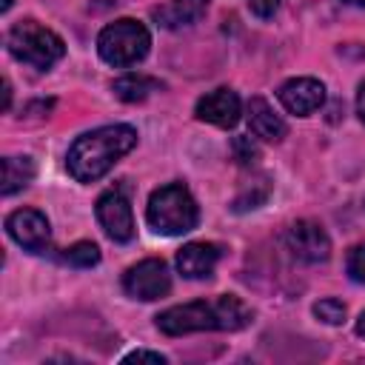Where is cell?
Here are the masks:
<instances>
[{
	"label": "cell",
	"instance_id": "6da1fadb",
	"mask_svg": "<svg viewBox=\"0 0 365 365\" xmlns=\"http://www.w3.org/2000/svg\"><path fill=\"white\" fill-rule=\"evenodd\" d=\"M248 322H251V308L231 294L208 302L197 299V302L174 305L157 317V328L168 336H180L191 331H240Z\"/></svg>",
	"mask_w": 365,
	"mask_h": 365
},
{
	"label": "cell",
	"instance_id": "7a4b0ae2",
	"mask_svg": "<svg viewBox=\"0 0 365 365\" xmlns=\"http://www.w3.org/2000/svg\"><path fill=\"white\" fill-rule=\"evenodd\" d=\"M137 145V131L131 125H103L77 137L68 148V171L80 182L100 180L123 154Z\"/></svg>",
	"mask_w": 365,
	"mask_h": 365
},
{
	"label": "cell",
	"instance_id": "3957f363",
	"mask_svg": "<svg viewBox=\"0 0 365 365\" xmlns=\"http://www.w3.org/2000/svg\"><path fill=\"white\" fill-rule=\"evenodd\" d=\"M145 217L157 234L180 237L197 225L200 214H197V202H194L191 191L182 182H168L151 194Z\"/></svg>",
	"mask_w": 365,
	"mask_h": 365
},
{
	"label": "cell",
	"instance_id": "277c9868",
	"mask_svg": "<svg viewBox=\"0 0 365 365\" xmlns=\"http://www.w3.org/2000/svg\"><path fill=\"white\" fill-rule=\"evenodd\" d=\"M148 46H151V34L143 23L131 20V17H123V20H114L108 23L100 37H97V51L100 57L108 63V66H134L140 63L145 54H148Z\"/></svg>",
	"mask_w": 365,
	"mask_h": 365
},
{
	"label": "cell",
	"instance_id": "5b68a950",
	"mask_svg": "<svg viewBox=\"0 0 365 365\" xmlns=\"http://www.w3.org/2000/svg\"><path fill=\"white\" fill-rule=\"evenodd\" d=\"M6 43H9V51L20 63H29L34 68H48V66H54L66 54L63 40L51 29L40 26L37 20H20V23H14L9 29Z\"/></svg>",
	"mask_w": 365,
	"mask_h": 365
},
{
	"label": "cell",
	"instance_id": "8992f818",
	"mask_svg": "<svg viewBox=\"0 0 365 365\" xmlns=\"http://www.w3.org/2000/svg\"><path fill=\"white\" fill-rule=\"evenodd\" d=\"M123 288L128 297L134 299H143V302H151V299H160L171 291V274H168V265L163 259H143L137 265H131L123 277Z\"/></svg>",
	"mask_w": 365,
	"mask_h": 365
},
{
	"label": "cell",
	"instance_id": "52a82bcc",
	"mask_svg": "<svg viewBox=\"0 0 365 365\" xmlns=\"http://www.w3.org/2000/svg\"><path fill=\"white\" fill-rule=\"evenodd\" d=\"M285 245L288 251L299 259V262H308V265H317V262H325L328 254H331V240L325 234V228L314 220H299L294 222L288 231H285Z\"/></svg>",
	"mask_w": 365,
	"mask_h": 365
},
{
	"label": "cell",
	"instance_id": "ba28073f",
	"mask_svg": "<svg viewBox=\"0 0 365 365\" xmlns=\"http://www.w3.org/2000/svg\"><path fill=\"white\" fill-rule=\"evenodd\" d=\"M97 220L106 228V234L117 242H128L134 237V217L123 188H111L97 200Z\"/></svg>",
	"mask_w": 365,
	"mask_h": 365
},
{
	"label": "cell",
	"instance_id": "9c48e42d",
	"mask_svg": "<svg viewBox=\"0 0 365 365\" xmlns=\"http://www.w3.org/2000/svg\"><path fill=\"white\" fill-rule=\"evenodd\" d=\"M6 231L17 245H23L29 251H43L48 245V237H51L48 220L34 208H20V211L9 214Z\"/></svg>",
	"mask_w": 365,
	"mask_h": 365
},
{
	"label": "cell",
	"instance_id": "30bf717a",
	"mask_svg": "<svg viewBox=\"0 0 365 365\" xmlns=\"http://www.w3.org/2000/svg\"><path fill=\"white\" fill-rule=\"evenodd\" d=\"M279 103L291 111V114H311L325 103V86L314 77H294L288 83L279 86Z\"/></svg>",
	"mask_w": 365,
	"mask_h": 365
},
{
	"label": "cell",
	"instance_id": "8fae6325",
	"mask_svg": "<svg viewBox=\"0 0 365 365\" xmlns=\"http://www.w3.org/2000/svg\"><path fill=\"white\" fill-rule=\"evenodd\" d=\"M197 117L220 128H231L240 120V97L231 88H214L197 100Z\"/></svg>",
	"mask_w": 365,
	"mask_h": 365
},
{
	"label": "cell",
	"instance_id": "7c38bea8",
	"mask_svg": "<svg viewBox=\"0 0 365 365\" xmlns=\"http://www.w3.org/2000/svg\"><path fill=\"white\" fill-rule=\"evenodd\" d=\"M220 257H222V248L214 245V242H188L177 254V268L188 279H202L214 271Z\"/></svg>",
	"mask_w": 365,
	"mask_h": 365
},
{
	"label": "cell",
	"instance_id": "4fadbf2b",
	"mask_svg": "<svg viewBox=\"0 0 365 365\" xmlns=\"http://www.w3.org/2000/svg\"><path fill=\"white\" fill-rule=\"evenodd\" d=\"M248 128H251L254 137L268 140V143L282 140L285 131H288L285 120H282L262 97H251V100H248Z\"/></svg>",
	"mask_w": 365,
	"mask_h": 365
},
{
	"label": "cell",
	"instance_id": "5bb4252c",
	"mask_svg": "<svg viewBox=\"0 0 365 365\" xmlns=\"http://www.w3.org/2000/svg\"><path fill=\"white\" fill-rule=\"evenodd\" d=\"M208 9V0H171L168 6L154 9V17L165 29H180L188 23H197Z\"/></svg>",
	"mask_w": 365,
	"mask_h": 365
},
{
	"label": "cell",
	"instance_id": "9a60e30c",
	"mask_svg": "<svg viewBox=\"0 0 365 365\" xmlns=\"http://www.w3.org/2000/svg\"><path fill=\"white\" fill-rule=\"evenodd\" d=\"M157 88H160V80L145 77V74H123V77L114 80V94L123 103H140Z\"/></svg>",
	"mask_w": 365,
	"mask_h": 365
},
{
	"label": "cell",
	"instance_id": "2e32d148",
	"mask_svg": "<svg viewBox=\"0 0 365 365\" xmlns=\"http://www.w3.org/2000/svg\"><path fill=\"white\" fill-rule=\"evenodd\" d=\"M34 177V163L29 157H6L3 160V194H14L26 188Z\"/></svg>",
	"mask_w": 365,
	"mask_h": 365
},
{
	"label": "cell",
	"instance_id": "e0dca14e",
	"mask_svg": "<svg viewBox=\"0 0 365 365\" xmlns=\"http://www.w3.org/2000/svg\"><path fill=\"white\" fill-rule=\"evenodd\" d=\"M63 259L68 265H77V268H91L100 262V248L94 242H74L71 248H66Z\"/></svg>",
	"mask_w": 365,
	"mask_h": 365
},
{
	"label": "cell",
	"instance_id": "ac0fdd59",
	"mask_svg": "<svg viewBox=\"0 0 365 365\" xmlns=\"http://www.w3.org/2000/svg\"><path fill=\"white\" fill-rule=\"evenodd\" d=\"M314 314H317L322 322H328V325H339V322L345 319V305H342L339 299H319V302L314 305Z\"/></svg>",
	"mask_w": 365,
	"mask_h": 365
},
{
	"label": "cell",
	"instance_id": "d6986e66",
	"mask_svg": "<svg viewBox=\"0 0 365 365\" xmlns=\"http://www.w3.org/2000/svg\"><path fill=\"white\" fill-rule=\"evenodd\" d=\"M348 274H351V279L365 282V242H359L348 251Z\"/></svg>",
	"mask_w": 365,
	"mask_h": 365
},
{
	"label": "cell",
	"instance_id": "ffe728a7",
	"mask_svg": "<svg viewBox=\"0 0 365 365\" xmlns=\"http://www.w3.org/2000/svg\"><path fill=\"white\" fill-rule=\"evenodd\" d=\"M234 154H237V163H240V165H251V163H257V157H259V151H257V145L251 143V137H234Z\"/></svg>",
	"mask_w": 365,
	"mask_h": 365
},
{
	"label": "cell",
	"instance_id": "44dd1931",
	"mask_svg": "<svg viewBox=\"0 0 365 365\" xmlns=\"http://www.w3.org/2000/svg\"><path fill=\"white\" fill-rule=\"evenodd\" d=\"M245 3H248V9H251L257 17H271V14L279 9L282 0H245Z\"/></svg>",
	"mask_w": 365,
	"mask_h": 365
},
{
	"label": "cell",
	"instance_id": "7402d4cb",
	"mask_svg": "<svg viewBox=\"0 0 365 365\" xmlns=\"http://www.w3.org/2000/svg\"><path fill=\"white\" fill-rule=\"evenodd\" d=\"M134 359L137 362H160V365L165 362V356L163 354H154V351H131V354L123 356V362H134Z\"/></svg>",
	"mask_w": 365,
	"mask_h": 365
},
{
	"label": "cell",
	"instance_id": "603a6c76",
	"mask_svg": "<svg viewBox=\"0 0 365 365\" xmlns=\"http://www.w3.org/2000/svg\"><path fill=\"white\" fill-rule=\"evenodd\" d=\"M356 111H359V117L365 123V83L359 86V94H356Z\"/></svg>",
	"mask_w": 365,
	"mask_h": 365
},
{
	"label": "cell",
	"instance_id": "cb8c5ba5",
	"mask_svg": "<svg viewBox=\"0 0 365 365\" xmlns=\"http://www.w3.org/2000/svg\"><path fill=\"white\" fill-rule=\"evenodd\" d=\"M11 103V88H9V80H3V108H9Z\"/></svg>",
	"mask_w": 365,
	"mask_h": 365
},
{
	"label": "cell",
	"instance_id": "d4e9b609",
	"mask_svg": "<svg viewBox=\"0 0 365 365\" xmlns=\"http://www.w3.org/2000/svg\"><path fill=\"white\" fill-rule=\"evenodd\" d=\"M356 334L365 336V314H359V319H356Z\"/></svg>",
	"mask_w": 365,
	"mask_h": 365
},
{
	"label": "cell",
	"instance_id": "484cf974",
	"mask_svg": "<svg viewBox=\"0 0 365 365\" xmlns=\"http://www.w3.org/2000/svg\"><path fill=\"white\" fill-rule=\"evenodd\" d=\"M0 9H3V11H9V9H11V0H3V3H0Z\"/></svg>",
	"mask_w": 365,
	"mask_h": 365
},
{
	"label": "cell",
	"instance_id": "4316f807",
	"mask_svg": "<svg viewBox=\"0 0 365 365\" xmlns=\"http://www.w3.org/2000/svg\"><path fill=\"white\" fill-rule=\"evenodd\" d=\"M345 3H354V6H365V0H345Z\"/></svg>",
	"mask_w": 365,
	"mask_h": 365
}]
</instances>
